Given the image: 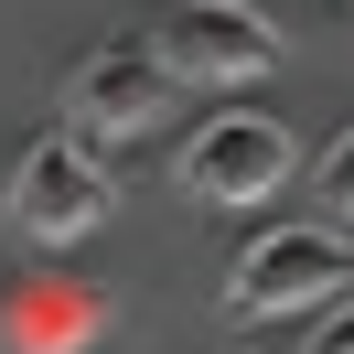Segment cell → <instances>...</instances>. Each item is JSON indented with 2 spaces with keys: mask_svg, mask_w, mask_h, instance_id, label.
I'll use <instances>...</instances> for the list:
<instances>
[{
  "mask_svg": "<svg viewBox=\"0 0 354 354\" xmlns=\"http://www.w3.org/2000/svg\"><path fill=\"white\" fill-rule=\"evenodd\" d=\"M301 354H354V301H344V311H333V322H322V333H311V344H301Z\"/></svg>",
  "mask_w": 354,
  "mask_h": 354,
  "instance_id": "52a82bcc",
  "label": "cell"
},
{
  "mask_svg": "<svg viewBox=\"0 0 354 354\" xmlns=\"http://www.w3.org/2000/svg\"><path fill=\"white\" fill-rule=\"evenodd\" d=\"M161 118H172V65L151 54V32H118V44H97L65 75V129L75 140H140Z\"/></svg>",
  "mask_w": 354,
  "mask_h": 354,
  "instance_id": "277c9868",
  "label": "cell"
},
{
  "mask_svg": "<svg viewBox=\"0 0 354 354\" xmlns=\"http://www.w3.org/2000/svg\"><path fill=\"white\" fill-rule=\"evenodd\" d=\"M322 204H333V215L354 225V129H344V140L322 151Z\"/></svg>",
  "mask_w": 354,
  "mask_h": 354,
  "instance_id": "8992f818",
  "label": "cell"
},
{
  "mask_svg": "<svg viewBox=\"0 0 354 354\" xmlns=\"http://www.w3.org/2000/svg\"><path fill=\"white\" fill-rule=\"evenodd\" d=\"M11 225H22L32 247H75L86 225H108V204H118V183H108V161L86 151L75 129H44L22 161H11Z\"/></svg>",
  "mask_w": 354,
  "mask_h": 354,
  "instance_id": "3957f363",
  "label": "cell"
},
{
  "mask_svg": "<svg viewBox=\"0 0 354 354\" xmlns=\"http://www.w3.org/2000/svg\"><path fill=\"white\" fill-rule=\"evenodd\" d=\"M151 54L172 65V86H236V75L279 65V32H268L247 0H172L151 22Z\"/></svg>",
  "mask_w": 354,
  "mask_h": 354,
  "instance_id": "5b68a950",
  "label": "cell"
},
{
  "mask_svg": "<svg viewBox=\"0 0 354 354\" xmlns=\"http://www.w3.org/2000/svg\"><path fill=\"white\" fill-rule=\"evenodd\" d=\"M354 290V247L333 225H268L236 268H225V322H290Z\"/></svg>",
  "mask_w": 354,
  "mask_h": 354,
  "instance_id": "6da1fadb",
  "label": "cell"
},
{
  "mask_svg": "<svg viewBox=\"0 0 354 354\" xmlns=\"http://www.w3.org/2000/svg\"><path fill=\"white\" fill-rule=\"evenodd\" d=\"M290 172H301V140L268 108H215V118H194V140L172 151V183L194 204H268Z\"/></svg>",
  "mask_w": 354,
  "mask_h": 354,
  "instance_id": "7a4b0ae2",
  "label": "cell"
}]
</instances>
